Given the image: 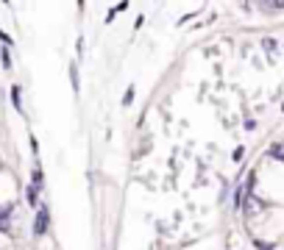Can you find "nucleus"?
Instances as JSON below:
<instances>
[{
  "instance_id": "nucleus-1",
  "label": "nucleus",
  "mask_w": 284,
  "mask_h": 250,
  "mask_svg": "<svg viewBox=\"0 0 284 250\" xmlns=\"http://www.w3.org/2000/svg\"><path fill=\"white\" fill-rule=\"evenodd\" d=\"M48 223H51V214H48V208H39V211H36V223H34V233L36 236H42L45 231H48Z\"/></svg>"
},
{
  "instance_id": "nucleus-2",
  "label": "nucleus",
  "mask_w": 284,
  "mask_h": 250,
  "mask_svg": "<svg viewBox=\"0 0 284 250\" xmlns=\"http://www.w3.org/2000/svg\"><path fill=\"white\" fill-rule=\"evenodd\" d=\"M36 192H39V186H28V203H36Z\"/></svg>"
},
{
  "instance_id": "nucleus-3",
  "label": "nucleus",
  "mask_w": 284,
  "mask_h": 250,
  "mask_svg": "<svg viewBox=\"0 0 284 250\" xmlns=\"http://www.w3.org/2000/svg\"><path fill=\"white\" fill-rule=\"evenodd\" d=\"M11 95H14V106H17V109H23V103H20V89H17V87L11 89Z\"/></svg>"
},
{
  "instance_id": "nucleus-4",
  "label": "nucleus",
  "mask_w": 284,
  "mask_h": 250,
  "mask_svg": "<svg viewBox=\"0 0 284 250\" xmlns=\"http://www.w3.org/2000/svg\"><path fill=\"white\" fill-rule=\"evenodd\" d=\"M262 9H284V3H265Z\"/></svg>"
},
{
  "instance_id": "nucleus-5",
  "label": "nucleus",
  "mask_w": 284,
  "mask_h": 250,
  "mask_svg": "<svg viewBox=\"0 0 284 250\" xmlns=\"http://www.w3.org/2000/svg\"><path fill=\"white\" fill-rule=\"evenodd\" d=\"M273 156H276V159H284V150H282L279 145H276V147H273Z\"/></svg>"
}]
</instances>
